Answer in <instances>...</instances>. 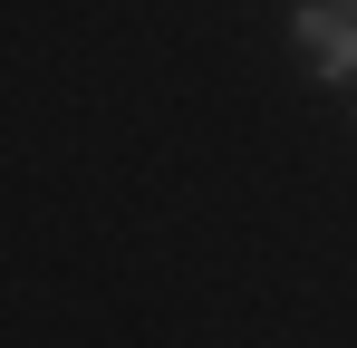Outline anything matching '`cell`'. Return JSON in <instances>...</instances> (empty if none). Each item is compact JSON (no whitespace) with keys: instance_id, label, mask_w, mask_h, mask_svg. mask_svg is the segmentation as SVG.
<instances>
[{"instance_id":"cell-1","label":"cell","mask_w":357,"mask_h":348,"mask_svg":"<svg viewBox=\"0 0 357 348\" xmlns=\"http://www.w3.org/2000/svg\"><path fill=\"white\" fill-rule=\"evenodd\" d=\"M290 39H299V58L319 78H357V0H299Z\"/></svg>"}]
</instances>
